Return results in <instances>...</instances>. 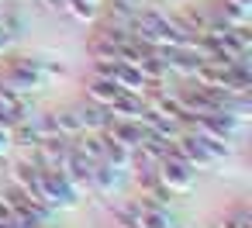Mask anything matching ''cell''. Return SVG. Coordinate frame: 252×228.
<instances>
[{"label": "cell", "instance_id": "obj_1", "mask_svg": "<svg viewBox=\"0 0 252 228\" xmlns=\"http://www.w3.org/2000/svg\"><path fill=\"white\" fill-rule=\"evenodd\" d=\"M0 83L18 90V94H32V90H38V87L49 83L45 63L35 59V56H11L4 66H0Z\"/></svg>", "mask_w": 252, "mask_h": 228}, {"label": "cell", "instance_id": "obj_2", "mask_svg": "<svg viewBox=\"0 0 252 228\" xmlns=\"http://www.w3.org/2000/svg\"><path fill=\"white\" fill-rule=\"evenodd\" d=\"M35 197H38L42 204H49V207H73L76 197H80V190H76L59 169H42Z\"/></svg>", "mask_w": 252, "mask_h": 228}, {"label": "cell", "instance_id": "obj_3", "mask_svg": "<svg viewBox=\"0 0 252 228\" xmlns=\"http://www.w3.org/2000/svg\"><path fill=\"white\" fill-rule=\"evenodd\" d=\"M193 166H187L183 159H176V156H166L162 163H159V183L169 190V194H187L190 187H193Z\"/></svg>", "mask_w": 252, "mask_h": 228}, {"label": "cell", "instance_id": "obj_4", "mask_svg": "<svg viewBox=\"0 0 252 228\" xmlns=\"http://www.w3.org/2000/svg\"><path fill=\"white\" fill-rule=\"evenodd\" d=\"M111 80H114V83H118L125 94H135V97H145V90H149L145 73H142L135 63H128V59H118V66H114Z\"/></svg>", "mask_w": 252, "mask_h": 228}, {"label": "cell", "instance_id": "obj_5", "mask_svg": "<svg viewBox=\"0 0 252 228\" xmlns=\"http://www.w3.org/2000/svg\"><path fill=\"white\" fill-rule=\"evenodd\" d=\"M100 135L135 152V149L142 145V138H145V128H142L138 121H121V118H114V121H111V125H107V128L100 131Z\"/></svg>", "mask_w": 252, "mask_h": 228}, {"label": "cell", "instance_id": "obj_6", "mask_svg": "<svg viewBox=\"0 0 252 228\" xmlns=\"http://www.w3.org/2000/svg\"><path fill=\"white\" fill-rule=\"evenodd\" d=\"M38 176H42V166H38L35 159H21V163L11 166V183L21 187V190H28L32 197H35V190H38ZM35 200H38V197H35Z\"/></svg>", "mask_w": 252, "mask_h": 228}, {"label": "cell", "instance_id": "obj_7", "mask_svg": "<svg viewBox=\"0 0 252 228\" xmlns=\"http://www.w3.org/2000/svg\"><path fill=\"white\" fill-rule=\"evenodd\" d=\"M76 114H80V125H83V131H104L114 118H111V111L104 107V104H94V100H87V104H80L76 107Z\"/></svg>", "mask_w": 252, "mask_h": 228}, {"label": "cell", "instance_id": "obj_8", "mask_svg": "<svg viewBox=\"0 0 252 228\" xmlns=\"http://www.w3.org/2000/svg\"><path fill=\"white\" fill-rule=\"evenodd\" d=\"M142 107H145V100H142V97H135V94H125V90L107 104L111 118H121V121H138Z\"/></svg>", "mask_w": 252, "mask_h": 228}, {"label": "cell", "instance_id": "obj_9", "mask_svg": "<svg viewBox=\"0 0 252 228\" xmlns=\"http://www.w3.org/2000/svg\"><path fill=\"white\" fill-rule=\"evenodd\" d=\"M121 94V87L111 80V76H90L87 80V100H94V104H111L114 97Z\"/></svg>", "mask_w": 252, "mask_h": 228}, {"label": "cell", "instance_id": "obj_10", "mask_svg": "<svg viewBox=\"0 0 252 228\" xmlns=\"http://www.w3.org/2000/svg\"><path fill=\"white\" fill-rule=\"evenodd\" d=\"M97 11H100L97 0H63V14H69V18H73V21H80V25L94 21V18H97Z\"/></svg>", "mask_w": 252, "mask_h": 228}, {"label": "cell", "instance_id": "obj_11", "mask_svg": "<svg viewBox=\"0 0 252 228\" xmlns=\"http://www.w3.org/2000/svg\"><path fill=\"white\" fill-rule=\"evenodd\" d=\"M52 114H56V131H59L63 138H76V135L83 131L76 107H66V111H52Z\"/></svg>", "mask_w": 252, "mask_h": 228}, {"label": "cell", "instance_id": "obj_12", "mask_svg": "<svg viewBox=\"0 0 252 228\" xmlns=\"http://www.w3.org/2000/svg\"><path fill=\"white\" fill-rule=\"evenodd\" d=\"M111 218L118 228H138V200H125V204L111 207Z\"/></svg>", "mask_w": 252, "mask_h": 228}, {"label": "cell", "instance_id": "obj_13", "mask_svg": "<svg viewBox=\"0 0 252 228\" xmlns=\"http://www.w3.org/2000/svg\"><path fill=\"white\" fill-rule=\"evenodd\" d=\"M218 228H252V214H249L245 207H235V211H228V214L218 221Z\"/></svg>", "mask_w": 252, "mask_h": 228}, {"label": "cell", "instance_id": "obj_14", "mask_svg": "<svg viewBox=\"0 0 252 228\" xmlns=\"http://www.w3.org/2000/svg\"><path fill=\"white\" fill-rule=\"evenodd\" d=\"M7 152H11V135H7V128H0V159Z\"/></svg>", "mask_w": 252, "mask_h": 228}, {"label": "cell", "instance_id": "obj_15", "mask_svg": "<svg viewBox=\"0 0 252 228\" xmlns=\"http://www.w3.org/2000/svg\"><path fill=\"white\" fill-rule=\"evenodd\" d=\"M0 25H4V7H0Z\"/></svg>", "mask_w": 252, "mask_h": 228}, {"label": "cell", "instance_id": "obj_16", "mask_svg": "<svg viewBox=\"0 0 252 228\" xmlns=\"http://www.w3.org/2000/svg\"><path fill=\"white\" fill-rule=\"evenodd\" d=\"M97 4H100V0H97Z\"/></svg>", "mask_w": 252, "mask_h": 228}]
</instances>
